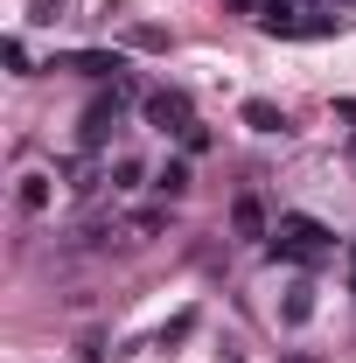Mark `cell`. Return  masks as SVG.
<instances>
[{"label": "cell", "mask_w": 356, "mask_h": 363, "mask_svg": "<svg viewBox=\"0 0 356 363\" xmlns=\"http://www.w3.org/2000/svg\"><path fill=\"white\" fill-rule=\"evenodd\" d=\"M335 21H343L335 0H266V7H259V28L279 35V43H314V35H328Z\"/></svg>", "instance_id": "6da1fadb"}, {"label": "cell", "mask_w": 356, "mask_h": 363, "mask_svg": "<svg viewBox=\"0 0 356 363\" xmlns=\"http://www.w3.org/2000/svg\"><path fill=\"white\" fill-rule=\"evenodd\" d=\"M266 245H272V259H287V266H321V259H335V230L321 224V217H301V210L279 217Z\"/></svg>", "instance_id": "7a4b0ae2"}, {"label": "cell", "mask_w": 356, "mask_h": 363, "mask_svg": "<svg viewBox=\"0 0 356 363\" xmlns=\"http://www.w3.org/2000/svg\"><path fill=\"white\" fill-rule=\"evenodd\" d=\"M126 98H147V91H133V77H119V84L105 91V98H91V105H84V126H77V147H84V154L112 147L119 119H126Z\"/></svg>", "instance_id": "3957f363"}, {"label": "cell", "mask_w": 356, "mask_h": 363, "mask_svg": "<svg viewBox=\"0 0 356 363\" xmlns=\"http://www.w3.org/2000/svg\"><path fill=\"white\" fill-rule=\"evenodd\" d=\"M140 119H147V126H154V133H189V126H196V105H189V91H147V98H140Z\"/></svg>", "instance_id": "277c9868"}, {"label": "cell", "mask_w": 356, "mask_h": 363, "mask_svg": "<svg viewBox=\"0 0 356 363\" xmlns=\"http://www.w3.org/2000/svg\"><path fill=\"white\" fill-rule=\"evenodd\" d=\"M49 70H70V77H126V56L119 49H63V56H49Z\"/></svg>", "instance_id": "5b68a950"}, {"label": "cell", "mask_w": 356, "mask_h": 363, "mask_svg": "<svg viewBox=\"0 0 356 363\" xmlns=\"http://www.w3.org/2000/svg\"><path fill=\"white\" fill-rule=\"evenodd\" d=\"M230 230H238V238H272L266 203H259V196H238V203H230Z\"/></svg>", "instance_id": "8992f818"}, {"label": "cell", "mask_w": 356, "mask_h": 363, "mask_svg": "<svg viewBox=\"0 0 356 363\" xmlns=\"http://www.w3.org/2000/svg\"><path fill=\"white\" fill-rule=\"evenodd\" d=\"M14 203H21L28 217H49V203H56V189H49V175H43V168H28V175H21V189H14Z\"/></svg>", "instance_id": "52a82bcc"}, {"label": "cell", "mask_w": 356, "mask_h": 363, "mask_svg": "<svg viewBox=\"0 0 356 363\" xmlns=\"http://www.w3.org/2000/svg\"><path fill=\"white\" fill-rule=\"evenodd\" d=\"M279 321H287V328H308V321H314V279H294V286H287Z\"/></svg>", "instance_id": "ba28073f"}, {"label": "cell", "mask_w": 356, "mask_h": 363, "mask_svg": "<svg viewBox=\"0 0 356 363\" xmlns=\"http://www.w3.org/2000/svg\"><path fill=\"white\" fill-rule=\"evenodd\" d=\"M238 119H245L252 133H287V112L266 105V98H245V105H238Z\"/></svg>", "instance_id": "9c48e42d"}, {"label": "cell", "mask_w": 356, "mask_h": 363, "mask_svg": "<svg viewBox=\"0 0 356 363\" xmlns=\"http://www.w3.org/2000/svg\"><path fill=\"white\" fill-rule=\"evenodd\" d=\"M154 189H161L168 203H182V196L196 189V175H189V161H161V168H154Z\"/></svg>", "instance_id": "30bf717a"}, {"label": "cell", "mask_w": 356, "mask_h": 363, "mask_svg": "<svg viewBox=\"0 0 356 363\" xmlns=\"http://www.w3.org/2000/svg\"><path fill=\"white\" fill-rule=\"evenodd\" d=\"M0 56H7V70H14V77H35V63H28V43H21V35H7Z\"/></svg>", "instance_id": "8fae6325"}, {"label": "cell", "mask_w": 356, "mask_h": 363, "mask_svg": "<svg viewBox=\"0 0 356 363\" xmlns=\"http://www.w3.org/2000/svg\"><path fill=\"white\" fill-rule=\"evenodd\" d=\"M70 0H28V28H56Z\"/></svg>", "instance_id": "7c38bea8"}, {"label": "cell", "mask_w": 356, "mask_h": 363, "mask_svg": "<svg viewBox=\"0 0 356 363\" xmlns=\"http://www.w3.org/2000/svg\"><path fill=\"white\" fill-rule=\"evenodd\" d=\"M140 182H147V168H140L133 154H119L112 161V189H140Z\"/></svg>", "instance_id": "4fadbf2b"}, {"label": "cell", "mask_w": 356, "mask_h": 363, "mask_svg": "<svg viewBox=\"0 0 356 363\" xmlns=\"http://www.w3.org/2000/svg\"><path fill=\"white\" fill-rule=\"evenodd\" d=\"M126 43H133V49H168V35H161V28H133Z\"/></svg>", "instance_id": "5bb4252c"}, {"label": "cell", "mask_w": 356, "mask_h": 363, "mask_svg": "<svg viewBox=\"0 0 356 363\" xmlns=\"http://www.w3.org/2000/svg\"><path fill=\"white\" fill-rule=\"evenodd\" d=\"M279 363H314V357H308V350H294V357H279Z\"/></svg>", "instance_id": "9a60e30c"}, {"label": "cell", "mask_w": 356, "mask_h": 363, "mask_svg": "<svg viewBox=\"0 0 356 363\" xmlns=\"http://www.w3.org/2000/svg\"><path fill=\"white\" fill-rule=\"evenodd\" d=\"M350 154H356V133H350Z\"/></svg>", "instance_id": "2e32d148"}, {"label": "cell", "mask_w": 356, "mask_h": 363, "mask_svg": "<svg viewBox=\"0 0 356 363\" xmlns=\"http://www.w3.org/2000/svg\"><path fill=\"white\" fill-rule=\"evenodd\" d=\"M335 7H343V0H335Z\"/></svg>", "instance_id": "e0dca14e"}]
</instances>
